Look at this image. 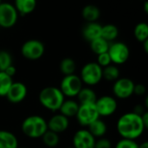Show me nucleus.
I'll use <instances>...</instances> for the list:
<instances>
[{
	"label": "nucleus",
	"mask_w": 148,
	"mask_h": 148,
	"mask_svg": "<svg viewBox=\"0 0 148 148\" xmlns=\"http://www.w3.org/2000/svg\"><path fill=\"white\" fill-rule=\"evenodd\" d=\"M116 130L122 139L136 140L146 130L141 115L134 112H127L119 117L116 122Z\"/></svg>",
	"instance_id": "1"
},
{
	"label": "nucleus",
	"mask_w": 148,
	"mask_h": 148,
	"mask_svg": "<svg viewBox=\"0 0 148 148\" xmlns=\"http://www.w3.org/2000/svg\"><path fill=\"white\" fill-rule=\"evenodd\" d=\"M64 100L65 97L59 88L54 86L43 88L38 95V101L41 106L53 113L59 111Z\"/></svg>",
	"instance_id": "2"
},
{
	"label": "nucleus",
	"mask_w": 148,
	"mask_h": 148,
	"mask_svg": "<svg viewBox=\"0 0 148 148\" xmlns=\"http://www.w3.org/2000/svg\"><path fill=\"white\" fill-rule=\"evenodd\" d=\"M21 130L23 134L29 139H41L48 130L47 121L41 115H29L23 121Z\"/></svg>",
	"instance_id": "3"
},
{
	"label": "nucleus",
	"mask_w": 148,
	"mask_h": 148,
	"mask_svg": "<svg viewBox=\"0 0 148 148\" xmlns=\"http://www.w3.org/2000/svg\"><path fill=\"white\" fill-rule=\"evenodd\" d=\"M80 78L88 87L95 86L102 80V68L97 62H88L82 68Z\"/></svg>",
	"instance_id": "4"
},
{
	"label": "nucleus",
	"mask_w": 148,
	"mask_h": 148,
	"mask_svg": "<svg viewBox=\"0 0 148 148\" xmlns=\"http://www.w3.org/2000/svg\"><path fill=\"white\" fill-rule=\"evenodd\" d=\"M83 87V83L79 75L75 74L64 75L60 82L59 89L69 99H72L77 96L79 92Z\"/></svg>",
	"instance_id": "5"
},
{
	"label": "nucleus",
	"mask_w": 148,
	"mask_h": 148,
	"mask_svg": "<svg viewBox=\"0 0 148 148\" xmlns=\"http://www.w3.org/2000/svg\"><path fill=\"white\" fill-rule=\"evenodd\" d=\"M44 44L37 39H29L21 47L22 56L29 61H36L40 59L44 55Z\"/></svg>",
	"instance_id": "6"
},
{
	"label": "nucleus",
	"mask_w": 148,
	"mask_h": 148,
	"mask_svg": "<svg viewBox=\"0 0 148 148\" xmlns=\"http://www.w3.org/2000/svg\"><path fill=\"white\" fill-rule=\"evenodd\" d=\"M78 124L82 127H88L91 123L100 118L95 103L80 104L75 115Z\"/></svg>",
	"instance_id": "7"
},
{
	"label": "nucleus",
	"mask_w": 148,
	"mask_h": 148,
	"mask_svg": "<svg viewBox=\"0 0 148 148\" xmlns=\"http://www.w3.org/2000/svg\"><path fill=\"white\" fill-rule=\"evenodd\" d=\"M135 83L133 80L127 77H120L115 82L112 88L114 98L120 100H127L134 95Z\"/></svg>",
	"instance_id": "8"
},
{
	"label": "nucleus",
	"mask_w": 148,
	"mask_h": 148,
	"mask_svg": "<svg viewBox=\"0 0 148 148\" xmlns=\"http://www.w3.org/2000/svg\"><path fill=\"white\" fill-rule=\"evenodd\" d=\"M108 53L111 58L112 63L115 65H121L127 62L130 56V50L128 46L121 42H116L109 44Z\"/></svg>",
	"instance_id": "9"
},
{
	"label": "nucleus",
	"mask_w": 148,
	"mask_h": 148,
	"mask_svg": "<svg viewBox=\"0 0 148 148\" xmlns=\"http://www.w3.org/2000/svg\"><path fill=\"white\" fill-rule=\"evenodd\" d=\"M95 108L100 117H109L115 114L118 108L116 98L111 95H102L96 99L95 102Z\"/></svg>",
	"instance_id": "10"
},
{
	"label": "nucleus",
	"mask_w": 148,
	"mask_h": 148,
	"mask_svg": "<svg viewBox=\"0 0 148 148\" xmlns=\"http://www.w3.org/2000/svg\"><path fill=\"white\" fill-rule=\"evenodd\" d=\"M18 18L15 6L9 3H0V28L10 29L13 27Z\"/></svg>",
	"instance_id": "11"
},
{
	"label": "nucleus",
	"mask_w": 148,
	"mask_h": 148,
	"mask_svg": "<svg viewBox=\"0 0 148 148\" xmlns=\"http://www.w3.org/2000/svg\"><path fill=\"white\" fill-rule=\"evenodd\" d=\"M95 138L90 134L87 128L77 130L73 138L72 144L74 148H95Z\"/></svg>",
	"instance_id": "12"
},
{
	"label": "nucleus",
	"mask_w": 148,
	"mask_h": 148,
	"mask_svg": "<svg viewBox=\"0 0 148 148\" xmlns=\"http://www.w3.org/2000/svg\"><path fill=\"white\" fill-rule=\"evenodd\" d=\"M27 95H28V88L24 83L21 82H13L5 97L8 100V101H10V103L18 104L25 100Z\"/></svg>",
	"instance_id": "13"
},
{
	"label": "nucleus",
	"mask_w": 148,
	"mask_h": 148,
	"mask_svg": "<svg viewBox=\"0 0 148 148\" xmlns=\"http://www.w3.org/2000/svg\"><path fill=\"white\" fill-rule=\"evenodd\" d=\"M48 130L55 132L58 134L66 132L69 127V119L59 114H53L49 121H47Z\"/></svg>",
	"instance_id": "14"
},
{
	"label": "nucleus",
	"mask_w": 148,
	"mask_h": 148,
	"mask_svg": "<svg viewBox=\"0 0 148 148\" xmlns=\"http://www.w3.org/2000/svg\"><path fill=\"white\" fill-rule=\"evenodd\" d=\"M79 103L77 101L73 100V99H65L59 108V113L67 118H72L75 117L78 108H79Z\"/></svg>",
	"instance_id": "15"
},
{
	"label": "nucleus",
	"mask_w": 148,
	"mask_h": 148,
	"mask_svg": "<svg viewBox=\"0 0 148 148\" xmlns=\"http://www.w3.org/2000/svg\"><path fill=\"white\" fill-rule=\"evenodd\" d=\"M101 26L96 22L93 23H88L87 25L83 28L82 30V36L83 37L88 41L89 42L98 37L101 36Z\"/></svg>",
	"instance_id": "16"
},
{
	"label": "nucleus",
	"mask_w": 148,
	"mask_h": 148,
	"mask_svg": "<svg viewBox=\"0 0 148 148\" xmlns=\"http://www.w3.org/2000/svg\"><path fill=\"white\" fill-rule=\"evenodd\" d=\"M18 139L10 131L0 130V148H17Z\"/></svg>",
	"instance_id": "17"
},
{
	"label": "nucleus",
	"mask_w": 148,
	"mask_h": 148,
	"mask_svg": "<svg viewBox=\"0 0 148 148\" xmlns=\"http://www.w3.org/2000/svg\"><path fill=\"white\" fill-rule=\"evenodd\" d=\"M76 98L79 104H92L95 102L98 97L95 91L91 87H82Z\"/></svg>",
	"instance_id": "18"
},
{
	"label": "nucleus",
	"mask_w": 148,
	"mask_h": 148,
	"mask_svg": "<svg viewBox=\"0 0 148 148\" xmlns=\"http://www.w3.org/2000/svg\"><path fill=\"white\" fill-rule=\"evenodd\" d=\"M90 134L95 138V139H99L101 137H104L108 132V125L107 123L102 121L101 119H98L96 121H95L93 123H91L88 128H87Z\"/></svg>",
	"instance_id": "19"
},
{
	"label": "nucleus",
	"mask_w": 148,
	"mask_h": 148,
	"mask_svg": "<svg viewBox=\"0 0 148 148\" xmlns=\"http://www.w3.org/2000/svg\"><path fill=\"white\" fill-rule=\"evenodd\" d=\"M36 3V0H15L14 6L18 14L29 15L35 10Z\"/></svg>",
	"instance_id": "20"
},
{
	"label": "nucleus",
	"mask_w": 148,
	"mask_h": 148,
	"mask_svg": "<svg viewBox=\"0 0 148 148\" xmlns=\"http://www.w3.org/2000/svg\"><path fill=\"white\" fill-rule=\"evenodd\" d=\"M82 15L88 23H93L99 19L101 16V10L97 6L94 4H88L82 9Z\"/></svg>",
	"instance_id": "21"
},
{
	"label": "nucleus",
	"mask_w": 148,
	"mask_h": 148,
	"mask_svg": "<svg viewBox=\"0 0 148 148\" xmlns=\"http://www.w3.org/2000/svg\"><path fill=\"white\" fill-rule=\"evenodd\" d=\"M118 35H119V29L114 24L108 23V24L101 26V37H102L108 42L115 40Z\"/></svg>",
	"instance_id": "22"
},
{
	"label": "nucleus",
	"mask_w": 148,
	"mask_h": 148,
	"mask_svg": "<svg viewBox=\"0 0 148 148\" xmlns=\"http://www.w3.org/2000/svg\"><path fill=\"white\" fill-rule=\"evenodd\" d=\"M41 139H42L43 145L49 148L56 147L60 143L59 134L50 130H47Z\"/></svg>",
	"instance_id": "23"
},
{
	"label": "nucleus",
	"mask_w": 148,
	"mask_h": 148,
	"mask_svg": "<svg viewBox=\"0 0 148 148\" xmlns=\"http://www.w3.org/2000/svg\"><path fill=\"white\" fill-rule=\"evenodd\" d=\"M109 44L110 43L108 41H106L105 39L100 36L90 42V49L95 54L98 56L100 54L108 52Z\"/></svg>",
	"instance_id": "24"
},
{
	"label": "nucleus",
	"mask_w": 148,
	"mask_h": 148,
	"mask_svg": "<svg viewBox=\"0 0 148 148\" xmlns=\"http://www.w3.org/2000/svg\"><path fill=\"white\" fill-rule=\"evenodd\" d=\"M120 69L117 66L110 64L102 69V79L108 82H115L120 78Z\"/></svg>",
	"instance_id": "25"
},
{
	"label": "nucleus",
	"mask_w": 148,
	"mask_h": 148,
	"mask_svg": "<svg viewBox=\"0 0 148 148\" xmlns=\"http://www.w3.org/2000/svg\"><path fill=\"white\" fill-rule=\"evenodd\" d=\"M76 69V64L72 58H63L60 62V71L63 75H69L75 74Z\"/></svg>",
	"instance_id": "26"
},
{
	"label": "nucleus",
	"mask_w": 148,
	"mask_h": 148,
	"mask_svg": "<svg viewBox=\"0 0 148 148\" xmlns=\"http://www.w3.org/2000/svg\"><path fill=\"white\" fill-rule=\"evenodd\" d=\"M12 83V77L8 75L5 72L0 71V97L6 96Z\"/></svg>",
	"instance_id": "27"
},
{
	"label": "nucleus",
	"mask_w": 148,
	"mask_h": 148,
	"mask_svg": "<svg viewBox=\"0 0 148 148\" xmlns=\"http://www.w3.org/2000/svg\"><path fill=\"white\" fill-rule=\"evenodd\" d=\"M134 36L135 38L140 42H143L148 40V25L146 23H138L134 28Z\"/></svg>",
	"instance_id": "28"
},
{
	"label": "nucleus",
	"mask_w": 148,
	"mask_h": 148,
	"mask_svg": "<svg viewBox=\"0 0 148 148\" xmlns=\"http://www.w3.org/2000/svg\"><path fill=\"white\" fill-rule=\"evenodd\" d=\"M10 65H12L11 55L6 50H0V70L3 71Z\"/></svg>",
	"instance_id": "29"
},
{
	"label": "nucleus",
	"mask_w": 148,
	"mask_h": 148,
	"mask_svg": "<svg viewBox=\"0 0 148 148\" xmlns=\"http://www.w3.org/2000/svg\"><path fill=\"white\" fill-rule=\"evenodd\" d=\"M114 148H139V144L136 142V140L121 138L117 141Z\"/></svg>",
	"instance_id": "30"
},
{
	"label": "nucleus",
	"mask_w": 148,
	"mask_h": 148,
	"mask_svg": "<svg viewBox=\"0 0 148 148\" xmlns=\"http://www.w3.org/2000/svg\"><path fill=\"white\" fill-rule=\"evenodd\" d=\"M102 69L112 64V61H111V58L108 55V52H105V53H102V54H100L97 56V62H96Z\"/></svg>",
	"instance_id": "31"
},
{
	"label": "nucleus",
	"mask_w": 148,
	"mask_h": 148,
	"mask_svg": "<svg viewBox=\"0 0 148 148\" xmlns=\"http://www.w3.org/2000/svg\"><path fill=\"white\" fill-rule=\"evenodd\" d=\"M112 142L109 139L101 137L95 140V148H112Z\"/></svg>",
	"instance_id": "32"
},
{
	"label": "nucleus",
	"mask_w": 148,
	"mask_h": 148,
	"mask_svg": "<svg viewBox=\"0 0 148 148\" xmlns=\"http://www.w3.org/2000/svg\"><path fill=\"white\" fill-rule=\"evenodd\" d=\"M147 92V88L146 86L139 83V84H135L134 85V95H136L138 96H142L146 94Z\"/></svg>",
	"instance_id": "33"
},
{
	"label": "nucleus",
	"mask_w": 148,
	"mask_h": 148,
	"mask_svg": "<svg viewBox=\"0 0 148 148\" xmlns=\"http://www.w3.org/2000/svg\"><path fill=\"white\" fill-rule=\"evenodd\" d=\"M3 72H5L8 75H10V77H13L15 75H16V67L12 64V65H10V66H9L7 69H5L4 70H3Z\"/></svg>",
	"instance_id": "34"
},
{
	"label": "nucleus",
	"mask_w": 148,
	"mask_h": 148,
	"mask_svg": "<svg viewBox=\"0 0 148 148\" xmlns=\"http://www.w3.org/2000/svg\"><path fill=\"white\" fill-rule=\"evenodd\" d=\"M141 120L143 122V125L145 127V128L147 129L148 127V112L145 111L142 114H141Z\"/></svg>",
	"instance_id": "35"
},
{
	"label": "nucleus",
	"mask_w": 148,
	"mask_h": 148,
	"mask_svg": "<svg viewBox=\"0 0 148 148\" xmlns=\"http://www.w3.org/2000/svg\"><path fill=\"white\" fill-rule=\"evenodd\" d=\"M145 111H146V110L144 109V108H143V106H142V105H137V106L135 107V108L134 109V111H133V112H134V113H136V114H138L141 115Z\"/></svg>",
	"instance_id": "36"
},
{
	"label": "nucleus",
	"mask_w": 148,
	"mask_h": 148,
	"mask_svg": "<svg viewBox=\"0 0 148 148\" xmlns=\"http://www.w3.org/2000/svg\"><path fill=\"white\" fill-rule=\"evenodd\" d=\"M139 148H148L147 141H143L141 144H139Z\"/></svg>",
	"instance_id": "37"
},
{
	"label": "nucleus",
	"mask_w": 148,
	"mask_h": 148,
	"mask_svg": "<svg viewBox=\"0 0 148 148\" xmlns=\"http://www.w3.org/2000/svg\"><path fill=\"white\" fill-rule=\"evenodd\" d=\"M143 43H144V49H145V52L146 53H147L148 51V40H147V41H145V42H143Z\"/></svg>",
	"instance_id": "38"
},
{
	"label": "nucleus",
	"mask_w": 148,
	"mask_h": 148,
	"mask_svg": "<svg viewBox=\"0 0 148 148\" xmlns=\"http://www.w3.org/2000/svg\"><path fill=\"white\" fill-rule=\"evenodd\" d=\"M17 148H28V147H18Z\"/></svg>",
	"instance_id": "39"
},
{
	"label": "nucleus",
	"mask_w": 148,
	"mask_h": 148,
	"mask_svg": "<svg viewBox=\"0 0 148 148\" xmlns=\"http://www.w3.org/2000/svg\"><path fill=\"white\" fill-rule=\"evenodd\" d=\"M65 148H74L73 147H65Z\"/></svg>",
	"instance_id": "40"
},
{
	"label": "nucleus",
	"mask_w": 148,
	"mask_h": 148,
	"mask_svg": "<svg viewBox=\"0 0 148 148\" xmlns=\"http://www.w3.org/2000/svg\"><path fill=\"white\" fill-rule=\"evenodd\" d=\"M2 3V0H0V3Z\"/></svg>",
	"instance_id": "41"
},
{
	"label": "nucleus",
	"mask_w": 148,
	"mask_h": 148,
	"mask_svg": "<svg viewBox=\"0 0 148 148\" xmlns=\"http://www.w3.org/2000/svg\"><path fill=\"white\" fill-rule=\"evenodd\" d=\"M0 71H1V70H0Z\"/></svg>",
	"instance_id": "42"
}]
</instances>
